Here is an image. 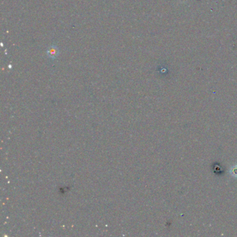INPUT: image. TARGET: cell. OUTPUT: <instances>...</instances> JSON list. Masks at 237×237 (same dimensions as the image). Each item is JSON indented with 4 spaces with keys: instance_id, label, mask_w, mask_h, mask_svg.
I'll use <instances>...</instances> for the list:
<instances>
[{
    "instance_id": "cell-1",
    "label": "cell",
    "mask_w": 237,
    "mask_h": 237,
    "mask_svg": "<svg viewBox=\"0 0 237 237\" xmlns=\"http://www.w3.org/2000/svg\"><path fill=\"white\" fill-rule=\"evenodd\" d=\"M58 51L57 50V47H51L50 48V50L47 51V54L48 56L50 57H56L58 55Z\"/></svg>"
}]
</instances>
